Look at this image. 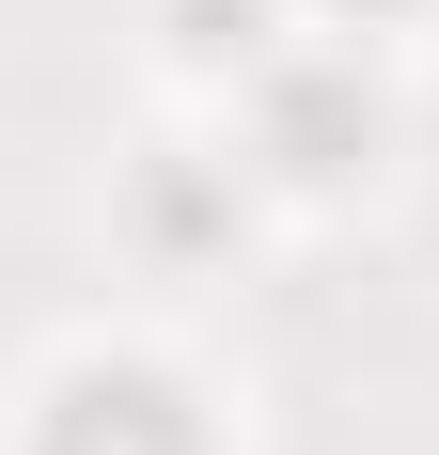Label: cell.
<instances>
[{
  "label": "cell",
  "instance_id": "obj_1",
  "mask_svg": "<svg viewBox=\"0 0 439 455\" xmlns=\"http://www.w3.org/2000/svg\"><path fill=\"white\" fill-rule=\"evenodd\" d=\"M32 455H204V409H188L157 362H79L63 393H47Z\"/></svg>",
  "mask_w": 439,
  "mask_h": 455
},
{
  "label": "cell",
  "instance_id": "obj_2",
  "mask_svg": "<svg viewBox=\"0 0 439 455\" xmlns=\"http://www.w3.org/2000/svg\"><path fill=\"white\" fill-rule=\"evenodd\" d=\"M267 157L330 188L346 157H377V94H361V79H283V94H267Z\"/></svg>",
  "mask_w": 439,
  "mask_h": 455
},
{
  "label": "cell",
  "instance_id": "obj_3",
  "mask_svg": "<svg viewBox=\"0 0 439 455\" xmlns=\"http://www.w3.org/2000/svg\"><path fill=\"white\" fill-rule=\"evenodd\" d=\"M173 16H188V47H204V63H220V47H251V32H267V0H173Z\"/></svg>",
  "mask_w": 439,
  "mask_h": 455
}]
</instances>
